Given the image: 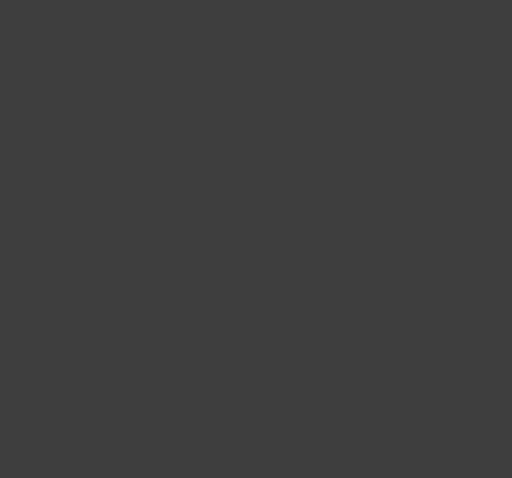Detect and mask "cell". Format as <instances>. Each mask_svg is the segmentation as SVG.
<instances>
[]
</instances>
